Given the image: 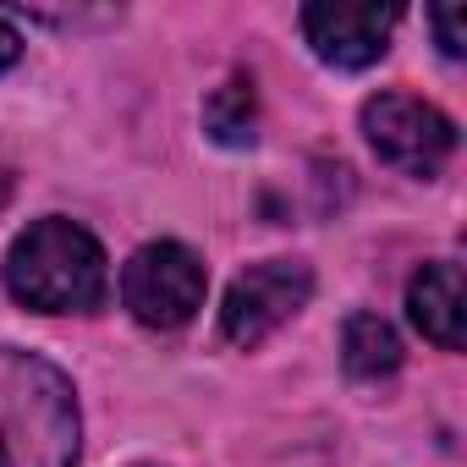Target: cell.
Wrapping results in <instances>:
<instances>
[{"label": "cell", "mask_w": 467, "mask_h": 467, "mask_svg": "<svg viewBox=\"0 0 467 467\" xmlns=\"http://www.w3.org/2000/svg\"><path fill=\"white\" fill-rule=\"evenodd\" d=\"M83 418L72 379L17 347H0V467H78Z\"/></svg>", "instance_id": "obj_1"}, {"label": "cell", "mask_w": 467, "mask_h": 467, "mask_svg": "<svg viewBox=\"0 0 467 467\" xmlns=\"http://www.w3.org/2000/svg\"><path fill=\"white\" fill-rule=\"evenodd\" d=\"M6 292L39 314H94L110 292L105 248L78 220H34L6 254Z\"/></svg>", "instance_id": "obj_2"}, {"label": "cell", "mask_w": 467, "mask_h": 467, "mask_svg": "<svg viewBox=\"0 0 467 467\" xmlns=\"http://www.w3.org/2000/svg\"><path fill=\"white\" fill-rule=\"evenodd\" d=\"M363 138L401 176H440L456 154V121L412 94H374L363 105Z\"/></svg>", "instance_id": "obj_3"}, {"label": "cell", "mask_w": 467, "mask_h": 467, "mask_svg": "<svg viewBox=\"0 0 467 467\" xmlns=\"http://www.w3.org/2000/svg\"><path fill=\"white\" fill-rule=\"evenodd\" d=\"M203 259L182 243H149L121 270V303L149 330H176L203 308Z\"/></svg>", "instance_id": "obj_4"}, {"label": "cell", "mask_w": 467, "mask_h": 467, "mask_svg": "<svg viewBox=\"0 0 467 467\" xmlns=\"http://www.w3.org/2000/svg\"><path fill=\"white\" fill-rule=\"evenodd\" d=\"M314 297V270L297 259H265L248 265L237 281H231L225 303H220V330L237 347H259L270 341L286 319H297Z\"/></svg>", "instance_id": "obj_5"}, {"label": "cell", "mask_w": 467, "mask_h": 467, "mask_svg": "<svg viewBox=\"0 0 467 467\" xmlns=\"http://www.w3.org/2000/svg\"><path fill=\"white\" fill-rule=\"evenodd\" d=\"M303 39L325 67L363 72L390 50L396 6H374V0H314L303 6Z\"/></svg>", "instance_id": "obj_6"}, {"label": "cell", "mask_w": 467, "mask_h": 467, "mask_svg": "<svg viewBox=\"0 0 467 467\" xmlns=\"http://www.w3.org/2000/svg\"><path fill=\"white\" fill-rule=\"evenodd\" d=\"M407 314L412 325L440 347V352H462L467 341V308H462V270L451 259L423 265L407 286Z\"/></svg>", "instance_id": "obj_7"}, {"label": "cell", "mask_w": 467, "mask_h": 467, "mask_svg": "<svg viewBox=\"0 0 467 467\" xmlns=\"http://www.w3.org/2000/svg\"><path fill=\"white\" fill-rule=\"evenodd\" d=\"M341 363L352 379H385L401 368V341L379 314H352L341 330Z\"/></svg>", "instance_id": "obj_8"}, {"label": "cell", "mask_w": 467, "mask_h": 467, "mask_svg": "<svg viewBox=\"0 0 467 467\" xmlns=\"http://www.w3.org/2000/svg\"><path fill=\"white\" fill-rule=\"evenodd\" d=\"M203 127L214 143L225 149H248L259 138V99H254V83L248 78H225L209 99H203Z\"/></svg>", "instance_id": "obj_9"}, {"label": "cell", "mask_w": 467, "mask_h": 467, "mask_svg": "<svg viewBox=\"0 0 467 467\" xmlns=\"http://www.w3.org/2000/svg\"><path fill=\"white\" fill-rule=\"evenodd\" d=\"M429 23H434V39H440V50H445L451 61H462V56H467V34H462L467 12H462V6H434V12H429Z\"/></svg>", "instance_id": "obj_10"}, {"label": "cell", "mask_w": 467, "mask_h": 467, "mask_svg": "<svg viewBox=\"0 0 467 467\" xmlns=\"http://www.w3.org/2000/svg\"><path fill=\"white\" fill-rule=\"evenodd\" d=\"M17 56H23V34H17L6 17H0V72H6V67H17Z\"/></svg>", "instance_id": "obj_11"}, {"label": "cell", "mask_w": 467, "mask_h": 467, "mask_svg": "<svg viewBox=\"0 0 467 467\" xmlns=\"http://www.w3.org/2000/svg\"><path fill=\"white\" fill-rule=\"evenodd\" d=\"M6 198H12V176L0 171V209H6Z\"/></svg>", "instance_id": "obj_12"}]
</instances>
